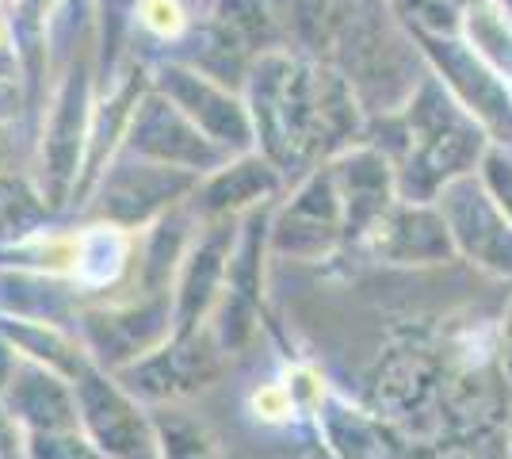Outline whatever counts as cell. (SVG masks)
Wrapping results in <instances>:
<instances>
[{
  "label": "cell",
  "mask_w": 512,
  "mask_h": 459,
  "mask_svg": "<svg viewBox=\"0 0 512 459\" xmlns=\"http://www.w3.org/2000/svg\"><path fill=\"white\" fill-rule=\"evenodd\" d=\"M344 241V203L333 165H321L299 184L291 203L272 219V253L295 261H318Z\"/></svg>",
  "instance_id": "5b68a950"
},
{
  "label": "cell",
  "mask_w": 512,
  "mask_h": 459,
  "mask_svg": "<svg viewBox=\"0 0 512 459\" xmlns=\"http://www.w3.org/2000/svg\"><path fill=\"white\" fill-rule=\"evenodd\" d=\"M478 180L482 188L490 192V199L501 207V215L512 222V150L509 146H497L490 142V150L478 165Z\"/></svg>",
  "instance_id": "ffe728a7"
},
{
  "label": "cell",
  "mask_w": 512,
  "mask_h": 459,
  "mask_svg": "<svg viewBox=\"0 0 512 459\" xmlns=\"http://www.w3.org/2000/svg\"><path fill=\"white\" fill-rule=\"evenodd\" d=\"M318 425L325 429V440L329 448L341 459H398L394 456V440L386 437L383 421L367 414V410H356L348 406L344 398H325L318 406Z\"/></svg>",
  "instance_id": "2e32d148"
},
{
  "label": "cell",
  "mask_w": 512,
  "mask_h": 459,
  "mask_svg": "<svg viewBox=\"0 0 512 459\" xmlns=\"http://www.w3.org/2000/svg\"><path fill=\"white\" fill-rule=\"evenodd\" d=\"M497 375H501V387L509 394V410H512V295L505 314H501V326H497Z\"/></svg>",
  "instance_id": "cb8c5ba5"
},
{
  "label": "cell",
  "mask_w": 512,
  "mask_h": 459,
  "mask_svg": "<svg viewBox=\"0 0 512 459\" xmlns=\"http://www.w3.org/2000/svg\"><path fill=\"white\" fill-rule=\"evenodd\" d=\"M455 4H459V8H467V4H470V0H455Z\"/></svg>",
  "instance_id": "484cf974"
},
{
  "label": "cell",
  "mask_w": 512,
  "mask_h": 459,
  "mask_svg": "<svg viewBox=\"0 0 512 459\" xmlns=\"http://www.w3.org/2000/svg\"><path fill=\"white\" fill-rule=\"evenodd\" d=\"M195 173L172 165H119L104 188V211L115 222H142L169 207L176 196L192 192Z\"/></svg>",
  "instance_id": "4fadbf2b"
},
{
  "label": "cell",
  "mask_w": 512,
  "mask_h": 459,
  "mask_svg": "<svg viewBox=\"0 0 512 459\" xmlns=\"http://www.w3.org/2000/svg\"><path fill=\"white\" fill-rule=\"evenodd\" d=\"M253 410L256 417H264V421H291L295 410H299V402H295V394L287 383H264L260 391L253 394Z\"/></svg>",
  "instance_id": "603a6c76"
},
{
  "label": "cell",
  "mask_w": 512,
  "mask_h": 459,
  "mask_svg": "<svg viewBox=\"0 0 512 459\" xmlns=\"http://www.w3.org/2000/svg\"><path fill=\"white\" fill-rule=\"evenodd\" d=\"M134 153L153 157L157 165H172V169H188V173H203V169H222L226 150L214 146L207 134L195 127L192 119L176 104L165 100H150L142 115L134 119Z\"/></svg>",
  "instance_id": "8fae6325"
},
{
  "label": "cell",
  "mask_w": 512,
  "mask_h": 459,
  "mask_svg": "<svg viewBox=\"0 0 512 459\" xmlns=\"http://www.w3.org/2000/svg\"><path fill=\"white\" fill-rule=\"evenodd\" d=\"M165 456L169 459H211V440L192 421L172 417L165 425Z\"/></svg>",
  "instance_id": "44dd1931"
},
{
  "label": "cell",
  "mask_w": 512,
  "mask_h": 459,
  "mask_svg": "<svg viewBox=\"0 0 512 459\" xmlns=\"http://www.w3.org/2000/svg\"><path fill=\"white\" fill-rule=\"evenodd\" d=\"M138 20L150 27L153 35H161V39H176L180 31H184V8H180V0H146L142 4V12H138Z\"/></svg>",
  "instance_id": "7402d4cb"
},
{
  "label": "cell",
  "mask_w": 512,
  "mask_h": 459,
  "mask_svg": "<svg viewBox=\"0 0 512 459\" xmlns=\"http://www.w3.org/2000/svg\"><path fill=\"white\" fill-rule=\"evenodd\" d=\"M81 406L88 414V425L96 433V444L104 448H134L142 440V425L130 414V406L119 394L104 387V379L96 375H81Z\"/></svg>",
  "instance_id": "ac0fdd59"
},
{
  "label": "cell",
  "mask_w": 512,
  "mask_h": 459,
  "mask_svg": "<svg viewBox=\"0 0 512 459\" xmlns=\"http://www.w3.org/2000/svg\"><path fill=\"white\" fill-rule=\"evenodd\" d=\"M444 383V360L428 345H402L386 356L375 375V410L386 417H406L425 410L428 398Z\"/></svg>",
  "instance_id": "7c38bea8"
},
{
  "label": "cell",
  "mask_w": 512,
  "mask_h": 459,
  "mask_svg": "<svg viewBox=\"0 0 512 459\" xmlns=\"http://www.w3.org/2000/svg\"><path fill=\"white\" fill-rule=\"evenodd\" d=\"M234 245V219H218L188 249V257L180 264V280H176V337H192L199 322L207 318V310L214 303H222V287H226Z\"/></svg>",
  "instance_id": "30bf717a"
},
{
  "label": "cell",
  "mask_w": 512,
  "mask_h": 459,
  "mask_svg": "<svg viewBox=\"0 0 512 459\" xmlns=\"http://www.w3.org/2000/svg\"><path fill=\"white\" fill-rule=\"evenodd\" d=\"M390 16L402 23V31L421 35H463V8L455 0H386Z\"/></svg>",
  "instance_id": "d6986e66"
},
{
  "label": "cell",
  "mask_w": 512,
  "mask_h": 459,
  "mask_svg": "<svg viewBox=\"0 0 512 459\" xmlns=\"http://www.w3.org/2000/svg\"><path fill=\"white\" fill-rule=\"evenodd\" d=\"M360 245H367L375 261L398 264V268H436V264L459 261L448 222L436 203L398 199Z\"/></svg>",
  "instance_id": "52a82bcc"
},
{
  "label": "cell",
  "mask_w": 512,
  "mask_h": 459,
  "mask_svg": "<svg viewBox=\"0 0 512 459\" xmlns=\"http://www.w3.org/2000/svg\"><path fill=\"white\" fill-rule=\"evenodd\" d=\"M161 77H165V92L172 96V104L184 111L214 146H222V150H249L253 146V115L218 81L184 66H169Z\"/></svg>",
  "instance_id": "9c48e42d"
},
{
  "label": "cell",
  "mask_w": 512,
  "mask_h": 459,
  "mask_svg": "<svg viewBox=\"0 0 512 459\" xmlns=\"http://www.w3.org/2000/svg\"><path fill=\"white\" fill-rule=\"evenodd\" d=\"M402 111L409 123V153L398 161V196L409 203H436L451 180L478 173L490 134L432 73L421 77Z\"/></svg>",
  "instance_id": "6da1fadb"
},
{
  "label": "cell",
  "mask_w": 512,
  "mask_h": 459,
  "mask_svg": "<svg viewBox=\"0 0 512 459\" xmlns=\"http://www.w3.org/2000/svg\"><path fill=\"white\" fill-rule=\"evenodd\" d=\"M81 131H85V77H69L50 119V134L43 146V173L50 184V203H62L65 188L77 176L81 157Z\"/></svg>",
  "instance_id": "9a60e30c"
},
{
  "label": "cell",
  "mask_w": 512,
  "mask_h": 459,
  "mask_svg": "<svg viewBox=\"0 0 512 459\" xmlns=\"http://www.w3.org/2000/svg\"><path fill=\"white\" fill-rule=\"evenodd\" d=\"M409 43L417 46L421 62L428 73L455 96V104L467 111L470 119L490 134V142L509 146L512 150V85L490 69L474 50L467 46L463 35H421V31H406Z\"/></svg>",
  "instance_id": "3957f363"
},
{
  "label": "cell",
  "mask_w": 512,
  "mask_h": 459,
  "mask_svg": "<svg viewBox=\"0 0 512 459\" xmlns=\"http://www.w3.org/2000/svg\"><path fill=\"white\" fill-rule=\"evenodd\" d=\"M272 249V222L268 207H256L237 234L226 287H222V314H218V345L222 352H237L253 341L256 314L264 303V253Z\"/></svg>",
  "instance_id": "8992f818"
},
{
  "label": "cell",
  "mask_w": 512,
  "mask_h": 459,
  "mask_svg": "<svg viewBox=\"0 0 512 459\" xmlns=\"http://www.w3.org/2000/svg\"><path fill=\"white\" fill-rule=\"evenodd\" d=\"M440 215L448 222L459 261L486 272L493 280L512 284V222L482 188L478 173L451 180L436 199Z\"/></svg>",
  "instance_id": "277c9868"
},
{
  "label": "cell",
  "mask_w": 512,
  "mask_h": 459,
  "mask_svg": "<svg viewBox=\"0 0 512 459\" xmlns=\"http://www.w3.org/2000/svg\"><path fill=\"white\" fill-rule=\"evenodd\" d=\"M333 176H337V192L344 203V238L363 241L386 211L398 203V169L383 150L375 146H352V150L337 153L333 161Z\"/></svg>",
  "instance_id": "ba28073f"
},
{
  "label": "cell",
  "mask_w": 512,
  "mask_h": 459,
  "mask_svg": "<svg viewBox=\"0 0 512 459\" xmlns=\"http://www.w3.org/2000/svg\"><path fill=\"white\" fill-rule=\"evenodd\" d=\"M463 39L512 85V12L505 0H470L463 8Z\"/></svg>",
  "instance_id": "e0dca14e"
},
{
  "label": "cell",
  "mask_w": 512,
  "mask_h": 459,
  "mask_svg": "<svg viewBox=\"0 0 512 459\" xmlns=\"http://www.w3.org/2000/svg\"><path fill=\"white\" fill-rule=\"evenodd\" d=\"M279 169L268 157H241L234 165H222L203 188V215L211 219H234L241 211L264 207V199L279 192Z\"/></svg>",
  "instance_id": "5bb4252c"
},
{
  "label": "cell",
  "mask_w": 512,
  "mask_h": 459,
  "mask_svg": "<svg viewBox=\"0 0 512 459\" xmlns=\"http://www.w3.org/2000/svg\"><path fill=\"white\" fill-rule=\"evenodd\" d=\"M249 115L256 142L276 169L299 165L314 150H325L318 66H306L283 50L260 54L249 73Z\"/></svg>",
  "instance_id": "7a4b0ae2"
},
{
  "label": "cell",
  "mask_w": 512,
  "mask_h": 459,
  "mask_svg": "<svg viewBox=\"0 0 512 459\" xmlns=\"http://www.w3.org/2000/svg\"><path fill=\"white\" fill-rule=\"evenodd\" d=\"M4 39H8V23H4V16H0V46H4Z\"/></svg>",
  "instance_id": "d4e9b609"
}]
</instances>
